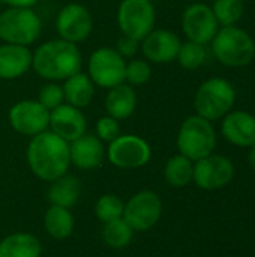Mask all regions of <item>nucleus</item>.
Returning a JSON list of instances; mask_svg holds the SVG:
<instances>
[{
    "label": "nucleus",
    "mask_w": 255,
    "mask_h": 257,
    "mask_svg": "<svg viewBox=\"0 0 255 257\" xmlns=\"http://www.w3.org/2000/svg\"><path fill=\"white\" fill-rule=\"evenodd\" d=\"M26 155L33 175L47 182L66 175L71 166L69 143L48 130L32 137Z\"/></svg>",
    "instance_id": "f257e3e1"
},
{
    "label": "nucleus",
    "mask_w": 255,
    "mask_h": 257,
    "mask_svg": "<svg viewBox=\"0 0 255 257\" xmlns=\"http://www.w3.org/2000/svg\"><path fill=\"white\" fill-rule=\"evenodd\" d=\"M81 66L83 56L77 48V44L60 38L41 44L32 59V68L39 77L48 81H65L80 72Z\"/></svg>",
    "instance_id": "f03ea898"
},
{
    "label": "nucleus",
    "mask_w": 255,
    "mask_h": 257,
    "mask_svg": "<svg viewBox=\"0 0 255 257\" xmlns=\"http://www.w3.org/2000/svg\"><path fill=\"white\" fill-rule=\"evenodd\" d=\"M215 57L225 66H246L255 57V42L252 36L236 26L222 27L212 39Z\"/></svg>",
    "instance_id": "7ed1b4c3"
},
{
    "label": "nucleus",
    "mask_w": 255,
    "mask_h": 257,
    "mask_svg": "<svg viewBox=\"0 0 255 257\" xmlns=\"http://www.w3.org/2000/svg\"><path fill=\"white\" fill-rule=\"evenodd\" d=\"M41 30V18L33 8L8 6L0 14V39L5 44L29 47L39 38Z\"/></svg>",
    "instance_id": "20e7f679"
},
{
    "label": "nucleus",
    "mask_w": 255,
    "mask_h": 257,
    "mask_svg": "<svg viewBox=\"0 0 255 257\" xmlns=\"http://www.w3.org/2000/svg\"><path fill=\"white\" fill-rule=\"evenodd\" d=\"M236 102V90L225 78H209L197 90L194 107L198 116L207 120L224 117Z\"/></svg>",
    "instance_id": "39448f33"
},
{
    "label": "nucleus",
    "mask_w": 255,
    "mask_h": 257,
    "mask_svg": "<svg viewBox=\"0 0 255 257\" xmlns=\"http://www.w3.org/2000/svg\"><path fill=\"white\" fill-rule=\"evenodd\" d=\"M215 146L216 134L210 120L194 114L182 123L177 136V148L183 157L198 161L210 155Z\"/></svg>",
    "instance_id": "423d86ee"
},
{
    "label": "nucleus",
    "mask_w": 255,
    "mask_h": 257,
    "mask_svg": "<svg viewBox=\"0 0 255 257\" xmlns=\"http://www.w3.org/2000/svg\"><path fill=\"white\" fill-rule=\"evenodd\" d=\"M156 21L155 6L150 0H122L117 9V26L122 35L143 41Z\"/></svg>",
    "instance_id": "0eeeda50"
},
{
    "label": "nucleus",
    "mask_w": 255,
    "mask_h": 257,
    "mask_svg": "<svg viewBox=\"0 0 255 257\" xmlns=\"http://www.w3.org/2000/svg\"><path fill=\"white\" fill-rule=\"evenodd\" d=\"M125 59L110 47H101L95 50L87 62V71L95 86L102 89H111L125 83Z\"/></svg>",
    "instance_id": "6e6552de"
},
{
    "label": "nucleus",
    "mask_w": 255,
    "mask_h": 257,
    "mask_svg": "<svg viewBox=\"0 0 255 257\" xmlns=\"http://www.w3.org/2000/svg\"><path fill=\"white\" fill-rule=\"evenodd\" d=\"M107 157L113 166L129 170L146 166L152 157V151L144 139L134 134H120L108 143Z\"/></svg>",
    "instance_id": "1a4fd4ad"
},
{
    "label": "nucleus",
    "mask_w": 255,
    "mask_h": 257,
    "mask_svg": "<svg viewBox=\"0 0 255 257\" xmlns=\"http://www.w3.org/2000/svg\"><path fill=\"white\" fill-rule=\"evenodd\" d=\"M56 30L60 39L78 44L86 41L93 30V17L81 3H68L56 17Z\"/></svg>",
    "instance_id": "9d476101"
},
{
    "label": "nucleus",
    "mask_w": 255,
    "mask_h": 257,
    "mask_svg": "<svg viewBox=\"0 0 255 257\" xmlns=\"http://www.w3.org/2000/svg\"><path fill=\"white\" fill-rule=\"evenodd\" d=\"M162 202L153 191H140L129 199L123 209V220L132 230L144 232L152 229L161 218Z\"/></svg>",
    "instance_id": "9b49d317"
},
{
    "label": "nucleus",
    "mask_w": 255,
    "mask_h": 257,
    "mask_svg": "<svg viewBox=\"0 0 255 257\" xmlns=\"http://www.w3.org/2000/svg\"><path fill=\"white\" fill-rule=\"evenodd\" d=\"M11 126L21 136H38L50 128V111L38 99H24L14 104L8 113Z\"/></svg>",
    "instance_id": "f8f14e48"
},
{
    "label": "nucleus",
    "mask_w": 255,
    "mask_h": 257,
    "mask_svg": "<svg viewBox=\"0 0 255 257\" xmlns=\"http://www.w3.org/2000/svg\"><path fill=\"white\" fill-rule=\"evenodd\" d=\"M218 27L219 24L212 8L204 3H192L183 11L182 29L188 41H194L203 45L212 42Z\"/></svg>",
    "instance_id": "ddd939ff"
},
{
    "label": "nucleus",
    "mask_w": 255,
    "mask_h": 257,
    "mask_svg": "<svg viewBox=\"0 0 255 257\" xmlns=\"http://www.w3.org/2000/svg\"><path fill=\"white\" fill-rule=\"evenodd\" d=\"M234 176L233 163L222 155H207L194 166V182L201 190H219L231 182Z\"/></svg>",
    "instance_id": "4468645a"
},
{
    "label": "nucleus",
    "mask_w": 255,
    "mask_h": 257,
    "mask_svg": "<svg viewBox=\"0 0 255 257\" xmlns=\"http://www.w3.org/2000/svg\"><path fill=\"white\" fill-rule=\"evenodd\" d=\"M180 45L182 41L174 32L153 29L141 41V51L146 59L153 63H170L177 59Z\"/></svg>",
    "instance_id": "2eb2a0df"
},
{
    "label": "nucleus",
    "mask_w": 255,
    "mask_h": 257,
    "mask_svg": "<svg viewBox=\"0 0 255 257\" xmlns=\"http://www.w3.org/2000/svg\"><path fill=\"white\" fill-rule=\"evenodd\" d=\"M50 128L56 136L71 143L86 134L87 120L81 108L62 104L50 111Z\"/></svg>",
    "instance_id": "dca6fc26"
},
{
    "label": "nucleus",
    "mask_w": 255,
    "mask_h": 257,
    "mask_svg": "<svg viewBox=\"0 0 255 257\" xmlns=\"http://www.w3.org/2000/svg\"><path fill=\"white\" fill-rule=\"evenodd\" d=\"M221 131L231 145L249 148L255 143V116L240 110L227 113Z\"/></svg>",
    "instance_id": "f3484780"
},
{
    "label": "nucleus",
    "mask_w": 255,
    "mask_h": 257,
    "mask_svg": "<svg viewBox=\"0 0 255 257\" xmlns=\"http://www.w3.org/2000/svg\"><path fill=\"white\" fill-rule=\"evenodd\" d=\"M105 149L102 142L95 134H83L69 143L71 163L83 170H92L101 166Z\"/></svg>",
    "instance_id": "a211bd4d"
},
{
    "label": "nucleus",
    "mask_w": 255,
    "mask_h": 257,
    "mask_svg": "<svg viewBox=\"0 0 255 257\" xmlns=\"http://www.w3.org/2000/svg\"><path fill=\"white\" fill-rule=\"evenodd\" d=\"M33 53L24 45H0V78L15 80L23 77L32 68Z\"/></svg>",
    "instance_id": "6ab92c4d"
},
{
    "label": "nucleus",
    "mask_w": 255,
    "mask_h": 257,
    "mask_svg": "<svg viewBox=\"0 0 255 257\" xmlns=\"http://www.w3.org/2000/svg\"><path fill=\"white\" fill-rule=\"evenodd\" d=\"M104 105H105L107 114L117 120L131 117L137 107L135 89L128 83H122L119 86L108 89Z\"/></svg>",
    "instance_id": "aec40b11"
},
{
    "label": "nucleus",
    "mask_w": 255,
    "mask_h": 257,
    "mask_svg": "<svg viewBox=\"0 0 255 257\" xmlns=\"http://www.w3.org/2000/svg\"><path fill=\"white\" fill-rule=\"evenodd\" d=\"M65 101L77 108H86L95 96V83L84 72H77L62 84Z\"/></svg>",
    "instance_id": "412c9836"
},
{
    "label": "nucleus",
    "mask_w": 255,
    "mask_h": 257,
    "mask_svg": "<svg viewBox=\"0 0 255 257\" xmlns=\"http://www.w3.org/2000/svg\"><path fill=\"white\" fill-rule=\"evenodd\" d=\"M0 257H41V242L32 233H12L0 241Z\"/></svg>",
    "instance_id": "4be33fe9"
},
{
    "label": "nucleus",
    "mask_w": 255,
    "mask_h": 257,
    "mask_svg": "<svg viewBox=\"0 0 255 257\" xmlns=\"http://www.w3.org/2000/svg\"><path fill=\"white\" fill-rule=\"evenodd\" d=\"M81 193V185L80 181L74 176H60L59 179L51 182V187L48 190V199L54 206H62V208H72Z\"/></svg>",
    "instance_id": "5701e85b"
},
{
    "label": "nucleus",
    "mask_w": 255,
    "mask_h": 257,
    "mask_svg": "<svg viewBox=\"0 0 255 257\" xmlns=\"http://www.w3.org/2000/svg\"><path fill=\"white\" fill-rule=\"evenodd\" d=\"M44 227L51 238L66 239L74 232V217L69 209L53 205L45 212Z\"/></svg>",
    "instance_id": "b1692460"
},
{
    "label": "nucleus",
    "mask_w": 255,
    "mask_h": 257,
    "mask_svg": "<svg viewBox=\"0 0 255 257\" xmlns=\"http://www.w3.org/2000/svg\"><path fill=\"white\" fill-rule=\"evenodd\" d=\"M165 181L176 188L186 187L194 176V164L189 158L183 157L182 154L171 157L164 169Z\"/></svg>",
    "instance_id": "393cba45"
},
{
    "label": "nucleus",
    "mask_w": 255,
    "mask_h": 257,
    "mask_svg": "<svg viewBox=\"0 0 255 257\" xmlns=\"http://www.w3.org/2000/svg\"><path fill=\"white\" fill-rule=\"evenodd\" d=\"M132 235L134 230L132 227L122 218H117L114 221H108L104 226L102 230V238L105 241V244L111 248H125L126 245H129V242L132 241Z\"/></svg>",
    "instance_id": "a878e982"
},
{
    "label": "nucleus",
    "mask_w": 255,
    "mask_h": 257,
    "mask_svg": "<svg viewBox=\"0 0 255 257\" xmlns=\"http://www.w3.org/2000/svg\"><path fill=\"white\" fill-rule=\"evenodd\" d=\"M218 24L222 27L234 26L245 12L243 0H215L212 8Z\"/></svg>",
    "instance_id": "bb28decb"
},
{
    "label": "nucleus",
    "mask_w": 255,
    "mask_h": 257,
    "mask_svg": "<svg viewBox=\"0 0 255 257\" xmlns=\"http://www.w3.org/2000/svg\"><path fill=\"white\" fill-rule=\"evenodd\" d=\"M206 56H207V53H206V48L203 44H198L194 41H186L180 45L176 60H179L182 68L192 71V69L200 68L204 63Z\"/></svg>",
    "instance_id": "cd10ccee"
},
{
    "label": "nucleus",
    "mask_w": 255,
    "mask_h": 257,
    "mask_svg": "<svg viewBox=\"0 0 255 257\" xmlns=\"http://www.w3.org/2000/svg\"><path fill=\"white\" fill-rule=\"evenodd\" d=\"M123 209H125V203L117 196L104 194L95 206V214L102 223H108L122 218Z\"/></svg>",
    "instance_id": "c85d7f7f"
},
{
    "label": "nucleus",
    "mask_w": 255,
    "mask_h": 257,
    "mask_svg": "<svg viewBox=\"0 0 255 257\" xmlns=\"http://www.w3.org/2000/svg\"><path fill=\"white\" fill-rule=\"evenodd\" d=\"M152 77L150 65L143 59H131L126 63L125 69V83L131 84L132 87L144 86Z\"/></svg>",
    "instance_id": "c756f323"
},
{
    "label": "nucleus",
    "mask_w": 255,
    "mask_h": 257,
    "mask_svg": "<svg viewBox=\"0 0 255 257\" xmlns=\"http://www.w3.org/2000/svg\"><path fill=\"white\" fill-rule=\"evenodd\" d=\"M38 102L42 104L48 111L57 108L59 105L65 102L63 87L57 81H48L47 84L41 87L39 95H38Z\"/></svg>",
    "instance_id": "7c9ffc66"
},
{
    "label": "nucleus",
    "mask_w": 255,
    "mask_h": 257,
    "mask_svg": "<svg viewBox=\"0 0 255 257\" xmlns=\"http://www.w3.org/2000/svg\"><path fill=\"white\" fill-rule=\"evenodd\" d=\"M96 136L104 143H111L120 136V125L119 120L111 116H104L96 123Z\"/></svg>",
    "instance_id": "2f4dec72"
},
{
    "label": "nucleus",
    "mask_w": 255,
    "mask_h": 257,
    "mask_svg": "<svg viewBox=\"0 0 255 257\" xmlns=\"http://www.w3.org/2000/svg\"><path fill=\"white\" fill-rule=\"evenodd\" d=\"M140 48V41L129 38V36H120L116 42V51L123 57V59H132Z\"/></svg>",
    "instance_id": "473e14b6"
},
{
    "label": "nucleus",
    "mask_w": 255,
    "mask_h": 257,
    "mask_svg": "<svg viewBox=\"0 0 255 257\" xmlns=\"http://www.w3.org/2000/svg\"><path fill=\"white\" fill-rule=\"evenodd\" d=\"M11 8H33L39 0H0Z\"/></svg>",
    "instance_id": "72a5a7b5"
},
{
    "label": "nucleus",
    "mask_w": 255,
    "mask_h": 257,
    "mask_svg": "<svg viewBox=\"0 0 255 257\" xmlns=\"http://www.w3.org/2000/svg\"><path fill=\"white\" fill-rule=\"evenodd\" d=\"M249 148H251V151H249V155H248V161H249V166L255 170V143Z\"/></svg>",
    "instance_id": "f704fd0d"
}]
</instances>
